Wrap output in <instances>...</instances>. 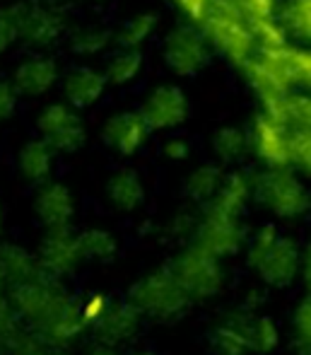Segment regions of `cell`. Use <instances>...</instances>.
<instances>
[{"label":"cell","mask_w":311,"mask_h":355,"mask_svg":"<svg viewBox=\"0 0 311 355\" xmlns=\"http://www.w3.org/2000/svg\"><path fill=\"white\" fill-rule=\"evenodd\" d=\"M63 29V22L56 12L51 10H27L22 8V17H19V37L27 39L32 44H51L58 39Z\"/></svg>","instance_id":"cb8c5ba5"},{"label":"cell","mask_w":311,"mask_h":355,"mask_svg":"<svg viewBox=\"0 0 311 355\" xmlns=\"http://www.w3.org/2000/svg\"><path fill=\"white\" fill-rule=\"evenodd\" d=\"M273 58L290 80L294 89H304L311 92V46H294V44H285L280 49H270L263 51Z\"/></svg>","instance_id":"603a6c76"},{"label":"cell","mask_w":311,"mask_h":355,"mask_svg":"<svg viewBox=\"0 0 311 355\" xmlns=\"http://www.w3.org/2000/svg\"><path fill=\"white\" fill-rule=\"evenodd\" d=\"M162 153H164V157L172 159V162H184V159H188V155H190V145L186 138L174 136L162 145Z\"/></svg>","instance_id":"f6af8a7d"},{"label":"cell","mask_w":311,"mask_h":355,"mask_svg":"<svg viewBox=\"0 0 311 355\" xmlns=\"http://www.w3.org/2000/svg\"><path fill=\"white\" fill-rule=\"evenodd\" d=\"M200 32L205 34L210 49L222 53L237 68H244V63L251 61L258 51L247 17L229 0H213L210 12L200 22Z\"/></svg>","instance_id":"3957f363"},{"label":"cell","mask_w":311,"mask_h":355,"mask_svg":"<svg viewBox=\"0 0 311 355\" xmlns=\"http://www.w3.org/2000/svg\"><path fill=\"white\" fill-rule=\"evenodd\" d=\"M143 119L148 121L150 131H174V128L184 126L190 114L188 94L181 85L177 83H164L152 87L145 94L143 104L138 109Z\"/></svg>","instance_id":"7c38bea8"},{"label":"cell","mask_w":311,"mask_h":355,"mask_svg":"<svg viewBox=\"0 0 311 355\" xmlns=\"http://www.w3.org/2000/svg\"><path fill=\"white\" fill-rule=\"evenodd\" d=\"M37 131L56 153L73 155L87 141V131L80 112L68 102H51L39 112Z\"/></svg>","instance_id":"9c48e42d"},{"label":"cell","mask_w":311,"mask_h":355,"mask_svg":"<svg viewBox=\"0 0 311 355\" xmlns=\"http://www.w3.org/2000/svg\"><path fill=\"white\" fill-rule=\"evenodd\" d=\"M8 300L24 327L42 338L48 348L70 346L75 338L87 331L80 302H75L65 293L58 278H51L46 273L10 288Z\"/></svg>","instance_id":"6da1fadb"},{"label":"cell","mask_w":311,"mask_h":355,"mask_svg":"<svg viewBox=\"0 0 311 355\" xmlns=\"http://www.w3.org/2000/svg\"><path fill=\"white\" fill-rule=\"evenodd\" d=\"M130 304L148 319L172 322L186 312L193 304V300L186 293V288L179 283V278L174 276L172 266H164L150 271L148 276H143L133 285Z\"/></svg>","instance_id":"277c9868"},{"label":"cell","mask_w":311,"mask_h":355,"mask_svg":"<svg viewBox=\"0 0 311 355\" xmlns=\"http://www.w3.org/2000/svg\"><path fill=\"white\" fill-rule=\"evenodd\" d=\"M107 78L104 71L92 66H75L61 78L63 102H68L73 109H92L102 99L107 89Z\"/></svg>","instance_id":"ac0fdd59"},{"label":"cell","mask_w":311,"mask_h":355,"mask_svg":"<svg viewBox=\"0 0 311 355\" xmlns=\"http://www.w3.org/2000/svg\"><path fill=\"white\" fill-rule=\"evenodd\" d=\"M34 213L46 230L70 227L75 218L73 191L63 182H53V179L39 184L34 193Z\"/></svg>","instance_id":"9a60e30c"},{"label":"cell","mask_w":311,"mask_h":355,"mask_svg":"<svg viewBox=\"0 0 311 355\" xmlns=\"http://www.w3.org/2000/svg\"><path fill=\"white\" fill-rule=\"evenodd\" d=\"M299 278H302L307 293H311V239L307 244V249L302 252V266H299Z\"/></svg>","instance_id":"bcb514c9"},{"label":"cell","mask_w":311,"mask_h":355,"mask_svg":"<svg viewBox=\"0 0 311 355\" xmlns=\"http://www.w3.org/2000/svg\"><path fill=\"white\" fill-rule=\"evenodd\" d=\"M85 355H118V353H116V348H109V346H102V343H99L97 348H92V351L85 353Z\"/></svg>","instance_id":"7dc6e473"},{"label":"cell","mask_w":311,"mask_h":355,"mask_svg":"<svg viewBox=\"0 0 311 355\" xmlns=\"http://www.w3.org/2000/svg\"><path fill=\"white\" fill-rule=\"evenodd\" d=\"M37 259L46 276L58 278V281L63 276H70L85 261L82 254H80L78 232H73L70 227L46 230L42 244H39Z\"/></svg>","instance_id":"4fadbf2b"},{"label":"cell","mask_w":311,"mask_h":355,"mask_svg":"<svg viewBox=\"0 0 311 355\" xmlns=\"http://www.w3.org/2000/svg\"><path fill=\"white\" fill-rule=\"evenodd\" d=\"M150 126L138 109H123L107 119L102 128V141L116 155L130 157L135 155L150 138Z\"/></svg>","instance_id":"5bb4252c"},{"label":"cell","mask_w":311,"mask_h":355,"mask_svg":"<svg viewBox=\"0 0 311 355\" xmlns=\"http://www.w3.org/2000/svg\"><path fill=\"white\" fill-rule=\"evenodd\" d=\"M292 167L311 177V131H292Z\"/></svg>","instance_id":"f35d334b"},{"label":"cell","mask_w":311,"mask_h":355,"mask_svg":"<svg viewBox=\"0 0 311 355\" xmlns=\"http://www.w3.org/2000/svg\"><path fill=\"white\" fill-rule=\"evenodd\" d=\"M78 244L85 261H109L118 249L116 237L109 230L99 227H89L78 232Z\"/></svg>","instance_id":"1f68e13d"},{"label":"cell","mask_w":311,"mask_h":355,"mask_svg":"<svg viewBox=\"0 0 311 355\" xmlns=\"http://www.w3.org/2000/svg\"><path fill=\"white\" fill-rule=\"evenodd\" d=\"M278 19L290 39L311 46V0H285L278 8Z\"/></svg>","instance_id":"484cf974"},{"label":"cell","mask_w":311,"mask_h":355,"mask_svg":"<svg viewBox=\"0 0 311 355\" xmlns=\"http://www.w3.org/2000/svg\"><path fill=\"white\" fill-rule=\"evenodd\" d=\"M280 121L287 123L292 131H311V92L292 89L280 109Z\"/></svg>","instance_id":"d6a6232c"},{"label":"cell","mask_w":311,"mask_h":355,"mask_svg":"<svg viewBox=\"0 0 311 355\" xmlns=\"http://www.w3.org/2000/svg\"><path fill=\"white\" fill-rule=\"evenodd\" d=\"M19 17L22 8L0 10V53H5L19 39Z\"/></svg>","instance_id":"74e56055"},{"label":"cell","mask_w":311,"mask_h":355,"mask_svg":"<svg viewBox=\"0 0 311 355\" xmlns=\"http://www.w3.org/2000/svg\"><path fill=\"white\" fill-rule=\"evenodd\" d=\"M169 266L179 278V283L186 288L190 300H208L217 295L224 285L222 259L203 252L193 242H188Z\"/></svg>","instance_id":"8992f818"},{"label":"cell","mask_w":311,"mask_h":355,"mask_svg":"<svg viewBox=\"0 0 311 355\" xmlns=\"http://www.w3.org/2000/svg\"><path fill=\"white\" fill-rule=\"evenodd\" d=\"M145 66V56L140 49H118L116 53L107 58L104 63V78L109 85H116V87H125L140 75Z\"/></svg>","instance_id":"d4e9b609"},{"label":"cell","mask_w":311,"mask_h":355,"mask_svg":"<svg viewBox=\"0 0 311 355\" xmlns=\"http://www.w3.org/2000/svg\"><path fill=\"white\" fill-rule=\"evenodd\" d=\"M244 78H247L251 92L256 94V99L260 102V112L270 114V116L280 119V109L290 92L292 85L285 78V73L280 71V66L263 51H256V56L251 61L244 63Z\"/></svg>","instance_id":"30bf717a"},{"label":"cell","mask_w":311,"mask_h":355,"mask_svg":"<svg viewBox=\"0 0 311 355\" xmlns=\"http://www.w3.org/2000/svg\"><path fill=\"white\" fill-rule=\"evenodd\" d=\"M213 153L222 164H232L251 153L249 131L239 126H222L213 133Z\"/></svg>","instance_id":"f546056e"},{"label":"cell","mask_w":311,"mask_h":355,"mask_svg":"<svg viewBox=\"0 0 311 355\" xmlns=\"http://www.w3.org/2000/svg\"><path fill=\"white\" fill-rule=\"evenodd\" d=\"M213 346L217 355H251L249 338L244 334L242 314L234 312L222 324H217V329L213 334Z\"/></svg>","instance_id":"4dcf8cb0"},{"label":"cell","mask_w":311,"mask_h":355,"mask_svg":"<svg viewBox=\"0 0 311 355\" xmlns=\"http://www.w3.org/2000/svg\"><path fill=\"white\" fill-rule=\"evenodd\" d=\"M44 271L39 266L37 254L27 252L19 244H0V278H3L5 288L34 281Z\"/></svg>","instance_id":"44dd1931"},{"label":"cell","mask_w":311,"mask_h":355,"mask_svg":"<svg viewBox=\"0 0 311 355\" xmlns=\"http://www.w3.org/2000/svg\"><path fill=\"white\" fill-rule=\"evenodd\" d=\"M56 150L42 136L24 143L17 153V169L24 182L34 184V187L48 182L53 174V164H56Z\"/></svg>","instance_id":"d6986e66"},{"label":"cell","mask_w":311,"mask_h":355,"mask_svg":"<svg viewBox=\"0 0 311 355\" xmlns=\"http://www.w3.org/2000/svg\"><path fill=\"white\" fill-rule=\"evenodd\" d=\"M112 42H114L112 32H107L104 27H82L73 34L70 49L78 56H99L102 51H107V46Z\"/></svg>","instance_id":"d590c367"},{"label":"cell","mask_w":311,"mask_h":355,"mask_svg":"<svg viewBox=\"0 0 311 355\" xmlns=\"http://www.w3.org/2000/svg\"><path fill=\"white\" fill-rule=\"evenodd\" d=\"M61 83V68L51 56L24 58L12 73V85L19 97H42Z\"/></svg>","instance_id":"e0dca14e"},{"label":"cell","mask_w":311,"mask_h":355,"mask_svg":"<svg viewBox=\"0 0 311 355\" xmlns=\"http://www.w3.org/2000/svg\"><path fill=\"white\" fill-rule=\"evenodd\" d=\"M239 314H242L244 334H247V338H249L251 353L265 355L278 348L280 334H278V327L273 324V319L258 312H239Z\"/></svg>","instance_id":"83f0119b"},{"label":"cell","mask_w":311,"mask_h":355,"mask_svg":"<svg viewBox=\"0 0 311 355\" xmlns=\"http://www.w3.org/2000/svg\"><path fill=\"white\" fill-rule=\"evenodd\" d=\"M247 19L278 17V0H229Z\"/></svg>","instance_id":"ab89813d"},{"label":"cell","mask_w":311,"mask_h":355,"mask_svg":"<svg viewBox=\"0 0 311 355\" xmlns=\"http://www.w3.org/2000/svg\"><path fill=\"white\" fill-rule=\"evenodd\" d=\"M140 322H143V314L130 302H125V304L109 302L107 312H104L89 329L97 334L102 346L116 348V346H121V343L130 341V338L138 334Z\"/></svg>","instance_id":"2e32d148"},{"label":"cell","mask_w":311,"mask_h":355,"mask_svg":"<svg viewBox=\"0 0 311 355\" xmlns=\"http://www.w3.org/2000/svg\"><path fill=\"white\" fill-rule=\"evenodd\" d=\"M222 179H224V174H222V169H220V164H213V162L200 164V167H195L186 177L184 191H186V196L193 203L208 206L215 198V193L220 191V187H222Z\"/></svg>","instance_id":"4316f807"},{"label":"cell","mask_w":311,"mask_h":355,"mask_svg":"<svg viewBox=\"0 0 311 355\" xmlns=\"http://www.w3.org/2000/svg\"><path fill=\"white\" fill-rule=\"evenodd\" d=\"M109 302H112V300H109L107 295H102V293L87 295V297L80 302V312H82V319H85V324H87V329L92 327V324L97 322L104 312H107Z\"/></svg>","instance_id":"b9f144b4"},{"label":"cell","mask_w":311,"mask_h":355,"mask_svg":"<svg viewBox=\"0 0 311 355\" xmlns=\"http://www.w3.org/2000/svg\"><path fill=\"white\" fill-rule=\"evenodd\" d=\"M292 346L299 355H311V293L299 300L292 312Z\"/></svg>","instance_id":"e575fe53"},{"label":"cell","mask_w":311,"mask_h":355,"mask_svg":"<svg viewBox=\"0 0 311 355\" xmlns=\"http://www.w3.org/2000/svg\"><path fill=\"white\" fill-rule=\"evenodd\" d=\"M0 232H3V206H0Z\"/></svg>","instance_id":"c3c4849f"},{"label":"cell","mask_w":311,"mask_h":355,"mask_svg":"<svg viewBox=\"0 0 311 355\" xmlns=\"http://www.w3.org/2000/svg\"><path fill=\"white\" fill-rule=\"evenodd\" d=\"M244 239H247V230H244L242 218L222 213L213 206H205L203 215L195 223L193 234H190V242L195 247H200L203 252L213 254L217 259L237 254Z\"/></svg>","instance_id":"ba28073f"},{"label":"cell","mask_w":311,"mask_h":355,"mask_svg":"<svg viewBox=\"0 0 311 355\" xmlns=\"http://www.w3.org/2000/svg\"><path fill=\"white\" fill-rule=\"evenodd\" d=\"M172 3L181 10L184 17H186L190 24H198L200 27V22L205 19V15L210 12L213 0H172Z\"/></svg>","instance_id":"ee69618b"},{"label":"cell","mask_w":311,"mask_h":355,"mask_svg":"<svg viewBox=\"0 0 311 355\" xmlns=\"http://www.w3.org/2000/svg\"><path fill=\"white\" fill-rule=\"evenodd\" d=\"M251 153L263 167H292V131L285 121L258 112L249 131Z\"/></svg>","instance_id":"8fae6325"},{"label":"cell","mask_w":311,"mask_h":355,"mask_svg":"<svg viewBox=\"0 0 311 355\" xmlns=\"http://www.w3.org/2000/svg\"><path fill=\"white\" fill-rule=\"evenodd\" d=\"M0 355H10V351H5V348H0Z\"/></svg>","instance_id":"f907efd6"},{"label":"cell","mask_w":311,"mask_h":355,"mask_svg":"<svg viewBox=\"0 0 311 355\" xmlns=\"http://www.w3.org/2000/svg\"><path fill=\"white\" fill-rule=\"evenodd\" d=\"M254 201L283 220L304 218L311 211V191L292 167H265L256 174Z\"/></svg>","instance_id":"5b68a950"},{"label":"cell","mask_w":311,"mask_h":355,"mask_svg":"<svg viewBox=\"0 0 311 355\" xmlns=\"http://www.w3.org/2000/svg\"><path fill=\"white\" fill-rule=\"evenodd\" d=\"M247 259L256 276L270 288H290L299 278L302 252L294 244V239L283 234L275 225H263L251 234Z\"/></svg>","instance_id":"7a4b0ae2"},{"label":"cell","mask_w":311,"mask_h":355,"mask_svg":"<svg viewBox=\"0 0 311 355\" xmlns=\"http://www.w3.org/2000/svg\"><path fill=\"white\" fill-rule=\"evenodd\" d=\"M251 201H254V177H249L247 172H229L224 174L222 187H220V191L215 193V198L208 206L244 218Z\"/></svg>","instance_id":"7402d4cb"},{"label":"cell","mask_w":311,"mask_h":355,"mask_svg":"<svg viewBox=\"0 0 311 355\" xmlns=\"http://www.w3.org/2000/svg\"><path fill=\"white\" fill-rule=\"evenodd\" d=\"M3 290H5V283H3V278H0V295H3Z\"/></svg>","instance_id":"681fc988"},{"label":"cell","mask_w":311,"mask_h":355,"mask_svg":"<svg viewBox=\"0 0 311 355\" xmlns=\"http://www.w3.org/2000/svg\"><path fill=\"white\" fill-rule=\"evenodd\" d=\"M159 17L154 12H135L121 24L116 34H114V42L118 44V49H140L143 44H148L150 39L157 32Z\"/></svg>","instance_id":"f1b7e54d"},{"label":"cell","mask_w":311,"mask_h":355,"mask_svg":"<svg viewBox=\"0 0 311 355\" xmlns=\"http://www.w3.org/2000/svg\"><path fill=\"white\" fill-rule=\"evenodd\" d=\"M213 49L198 24H181L174 27L164 37L162 61L177 78H195L210 66Z\"/></svg>","instance_id":"52a82bcc"},{"label":"cell","mask_w":311,"mask_h":355,"mask_svg":"<svg viewBox=\"0 0 311 355\" xmlns=\"http://www.w3.org/2000/svg\"><path fill=\"white\" fill-rule=\"evenodd\" d=\"M107 201L112 203L114 211L118 213H133L145 203V184L135 169H116L112 177L107 179Z\"/></svg>","instance_id":"ffe728a7"},{"label":"cell","mask_w":311,"mask_h":355,"mask_svg":"<svg viewBox=\"0 0 311 355\" xmlns=\"http://www.w3.org/2000/svg\"><path fill=\"white\" fill-rule=\"evenodd\" d=\"M19 92L15 89L12 80H0V123L8 121L17 112Z\"/></svg>","instance_id":"7bdbcfd3"},{"label":"cell","mask_w":311,"mask_h":355,"mask_svg":"<svg viewBox=\"0 0 311 355\" xmlns=\"http://www.w3.org/2000/svg\"><path fill=\"white\" fill-rule=\"evenodd\" d=\"M251 32L258 44V51H270V49H280L290 44V37L285 27L280 24L278 17H260V19H247Z\"/></svg>","instance_id":"836d02e7"},{"label":"cell","mask_w":311,"mask_h":355,"mask_svg":"<svg viewBox=\"0 0 311 355\" xmlns=\"http://www.w3.org/2000/svg\"><path fill=\"white\" fill-rule=\"evenodd\" d=\"M8 351H10V355H51V348H48L39 336H34L29 329L8 348Z\"/></svg>","instance_id":"60d3db41"},{"label":"cell","mask_w":311,"mask_h":355,"mask_svg":"<svg viewBox=\"0 0 311 355\" xmlns=\"http://www.w3.org/2000/svg\"><path fill=\"white\" fill-rule=\"evenodd\" d=\"M27 331V327L22 324L19 314L15 312V307L10 304L8 297L0 295V348L8 351L15 341H17L22 334Z\"/></svg>","instance_id":"8d00e7d4"}]
</instances>
